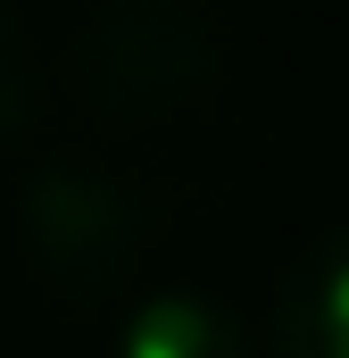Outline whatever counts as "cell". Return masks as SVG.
<instances>
[{"mask_svg":"<svg viewBox=\"0 0 349 358\" xmlns=\"http://www.w3.org/2000/svg\"><path fill=\"white\" fill-rule=\"evenodd\" d=\"M233 67V25L200 0H91L59 42V84L91 125H167Z\"/></svg>","mask_w":349,"mask_h":358,"instance_id":"obj_1","label":"cell"},{"mask_svg":"<svg viewBox=\"0 0 349 358\" xmlns=\"http://www.w3.org/2000/svg\"><path fill=\"white\" fill-rule=\"evenodd\" d=\"M17 234H25L34 283H50L59 300L91 308L150 259L158 200H150L142 176H125V167H108L91 150H50L17 192Z\"/></svg>","mask_w":349,"mask_h":358,"instance_id":"obj_2","label":"cell"},{"mask_svg":"<svg viewBox=\"0 0 349 358\" xmlns=\"http://www.w3.org/2000/svg\"><path fill=\"white\" fill-rule=\"evenodd\" d=\"M266 342L274 358H349V217L283 259Z\"/></svg>","mask_w":349,"mask_h":358,"instance_id":"obj_3","label":"cell"},{"mask_svg":"<svg viewBox=\"0 0 349 358\" xmlns=\"http://www.w3.org/2000/svg\"><path fill=\"white\" fill-rule=\"evenodd\" d=\"M108 358H250V325L233 300L200 283H158L117 317Z\"/></svg>","mask_w":349,"mask_h":358,"instance_id":"obj_4","label":"cell"},{"mask_svg":"<svg viewBox=\"0 0 349 358\" xmlns=\"http://www.w3.org/2000/svg\"><path fill=\"white\" fill-rule=\"evenodd\" d=\"M42 92H50V67H42V34L0 0V142H17L34 117H42Z\"/></svg>","mask_w":349,"mask_h":358,"instance_id":"obj_5","label":"cell"}]
</instances>
